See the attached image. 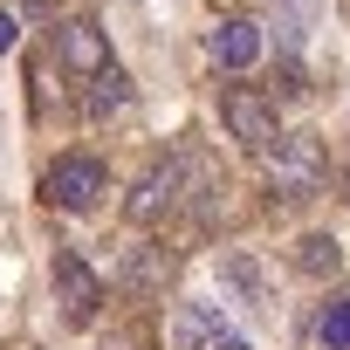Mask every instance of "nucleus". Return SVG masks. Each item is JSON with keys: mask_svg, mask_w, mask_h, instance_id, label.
<instances>
[{"mask_svg": "<svg viewBox=\"0 0 350 350\" xmlns=\"http://www.w3.org/2000/svg\"><path fill=\"white\" fill-rule=\"evenodd\" d=\"M55 55H62V69L69 76H96V69H110V42H103V28L96 21H62L55 28Z\"/></svg>", "mask_w": 350, "mask_h": 350, "instance_id": "5", "label": "nucleus"}, {"mask_svg": "<svg viewBox=\"0 0 350 350\" xmlns=\"http://www.w3.org/2000/svg\"><path fill=\"white\" fill-rule=\"evenodd\" d=\"M213 350H247V343H241V336H220V343H213Z\"/></svg>", "mask_w": 350, "mask_h": 350, "instance_id": "15", "label": "nucleus"}, {"mask_svg": "<svg viewBox=\"0 0 350 350\" xmlns=\"http://www.w3.org/2000/svg\"><path fill=\"white\" fill-rule=\"evenodd\" d=\"M336 14H343V21H350V0H336Z\"/></svg>", "mask_w": 350, "mask_h": 350, "instance_id": "17", "label": "nucleus"}, {"mask_svg": "<svg viewBox=\"0 0 350 350\" xmlns=\"http://www.w3.org/2000/svg\"><path fill=\"white\" fill-rule=\"evenodd\" d=\"M323 343H329V350H350V295L323 309Z\"/></svg>", "mask_w": 350, "mask_h": 350, "instance_id": "13", "label": "nucleus"}, {"mask_svg": "<svg viewBox=\"0 0 350 350\" xmlns=\"http://www.w3.org/2000/svg\"><path fill=\"white\" fill-rule=\"evenodd\" d=\"M172 336H179V350H213L227 336V323H220L213 302H186L179 316H172Z\"/></svg>", "mask_w": 350, "mask_h": 350, "instance_id": "9", "label": "nucleus"}, {"mask_svg": "<svg viewBox=\"0 0 350 350\" xmlns=\"http://www.w3.org/2000/svg\"><path fill=\"white\" fill-rule=\"evenodd\" d=\"M295 268L323 282V275H336V268H343V247H336L329 234H302V241H295Z\"/></svg>", "mask_w": 350, "mask_h": 350, "instance_id": "11", "label": "nucleus"}, {"mask_svg": "<svg viewBox=\"0 0 350 350\" xmlns=\"http://www.w3.org/2000/svg\"><path fill=\"white\" fill-rule=\"evenodd\" d=\"M124 103H131L124 69H96V76H90V117H110V110H124Z\"/></svg>", "mask_w": 350, "mask_h": 350, "instance_id": "12", "label": "nucleus"}, {"mask_svg": "<svg viewBox=\"0 0 350 350\" xmlns=\"http://www.w3.org/2000/svg\"><path fill=\"white\" fill-rule=\"evenodd\" d=\"M103 193H110V179H103V165H96L90 151H69V158H55V165L42 172V200L62 206V213H90Z\"/></svg>", "mask_w": 350, "mask_h": 350, "instance_id": "2", "label": "nucleus"}, {"mask_svg": "<svg viewBox=\"0 0 350 350\" xmlns=\"http://www.w3.org/2000/svg\"><path fill=\"white\" fill-rule=\"evenodd\" d=\"M179 179H186L179 165H158L151 179L137 186V200H131V220H137V227H158V220H165L172 206H179Z\"/></svg>", "mask_w": 350, "mask_h": 350, "instance_id": "7", "label": "nucleus"}, {"mask_svg": "<svg viewBox=\"0 0 350 350\" xmlns=\"http://www.w3.org/2000/svg\"><path fill=\"white\" fill-rule=\"evenodd\" d=\"M220 124H227V137L241 144V151H275L282 144V124H275V103L254 90V83H227L220 90Z\"/></svg>", "mask_w": 350, "mask_h": 350, "instance_id": "1", "label": "nucleus"}, {"mask_svg": "<svg viewBox=\"0 0 350 350\" xmlns=\"http://www.w3.org/2000/svg\"><path fill=\"white\" fill-rule=\"evenodd\" d=\"M49 275H55V302H62V316L83 329V323L96 316V302H103V275H96V268H90L76 247H55Z\"/></svg>", "mask_w": 350, "mask_h": 350, "instance_id": "4", "label": "nucleus"}, {"mask_svg": "<svg viewBox=\"0 0 350 350\" xmlns=\"http://www.w3.org/2000/svg\"><path fill=\"white\" fill-rule=\"evenodd\" d=\"M220 282H227L254 316H275V288H268V275H261V261H254V254H241V247H234V254H220Z\"/></svg>", "mask_w": 350, "mask_h": 350, "instance_id": "6", "label": "nucleus"}, {"mask_svg": "<svg viewBox=\"0 0 350 350\" xmlns=\"http://www.w3.org/2000/svg\"><path fill=\"white\" fill-rule=\"evenodd\" d=\"M323 172H329V151H323L316 137H282V144L268 151V186H275L282 200L323 193Z\"/></svg>", "mask_w": 350, "mask_h": 350, "instance_id": "3", "label": "nucleus"}, {"mask_svg": "<svg viewBox=\"0 0 350 350\" xmlns=\"http://www.w3.org/2000/svg\"><path fill=\"white\" fill-rule=\"evenodd\" d=\"M206 55H213L220 69H254V62H261V28H254V21H220L213 42H206Z\"/></svg>", "mask_w": 350, "mask_h": 350, "instance_id": "8", "label": "nucleus"}, {"mask_svg": "<svg viewBox=\"0 0 350 350\" xmlns=\"http://www.w3.org/2000/svg\"><path fill=\"white\" fill-rule=\"evenodd\" d=\"M0 350H35V343H28V336H14V343H0Z\"/></svg>", "mask_w": 350, "mask_h": 350, "instance_id": "16", "label": "nucleus"}, {"mask_svg": "<svg viewBox=\"0 0 350 350\" xmlns=\"http://www.w3.org/2000/svg\"><path fill=\"white\" fill-rule=\"evenodd\" d=\"M165 275H172L165 247H131V261H124V288L131 295H165Z\"/></svg>", "mask_w": 350, "mask_h": 350, "instance_id": "10", "label": "nucleus"}, {"mask_svg": "<svg viewBox=\"0 0 350 350\" xmlns=\"http://www.w3.org/2000/svg\"><path fill=\"white\" fill-rule=\"evenodd\" d=\"M14 35H21V28H14V14H0V49H14Z\"/></svg>", "mask_w": 350, "mask_h": 350, "instance_id": "14", "label": "nucleus"}]
</instances>
